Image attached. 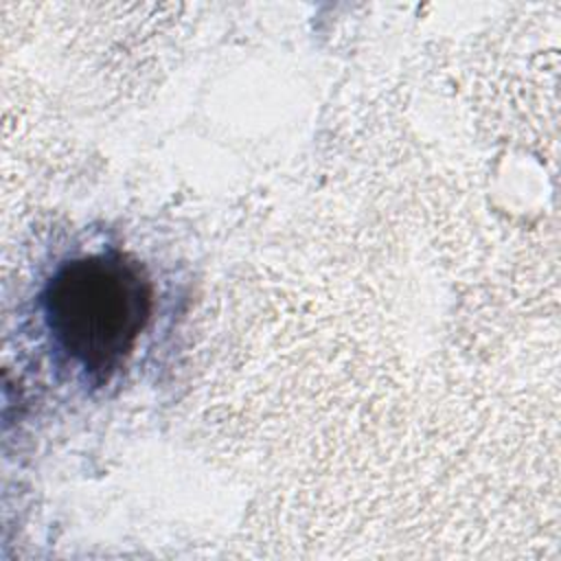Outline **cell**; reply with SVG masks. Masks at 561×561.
Returning <instances> with one entry per match:
<instances>
[{"label": "cell", "instance_id": "cell-1", "mask_svg": "<svg viewBox=\"0 0 561 561\" xmlns=\"http://www.w3.org/2000/svg\"><path fill=\"white\" fill-rule=\"evenodd\" d=\"M53 344L92 381L110 379L151 316V283L138 263L96 252L57 267L42 294Z\"/></svg>", "mask_w": 561, "mask_h": 561}]
</instances>
